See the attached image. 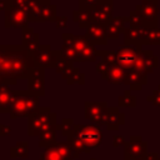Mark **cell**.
<instances>
[{"mask_svg":"<svg viewBox=\"0 0 160 160\" xmlns=\"http://www.w3.org/2000/svg\"><path fill=\"white\" fill-rule=\"evenodd\" d=\"M32 55L20 45H0V75L8 85H15L19 79H29L35 69Z\"/></svg>","mask_w":160,"mask_h":160,"instance_id":"1","label":"cell"},{"mask_svg":"<svg viewBox=\"0 0 160 160\" xmlns=\"http://www.w3.org/2000/svg\"><path fill=\"white\" fill-rule=\"evenodd\" d=\"M142 46L124 45L116 50V64L125 71L142 72Z\"/></svg>","mask_w":160,"mask_h":160,"instance_id":"2","label":"cell"},{"mask_svg":"<svg viewBox=\"0 0 160 160\" xmlns=\"http://www.w3.org/2000/svg\"><path fill=\"white\" fill-rule=\"evenodd\" d=\"M54 125H58L56 114L52 112L50 108L42 106L39 109L38 112L28 118V134L31 136H39L42 131L48 130Z\"/></svg>","mask_w":160,"mask_h":160,"instance_id":"3","label":"cell"},{"mask_svg":"<svg viewBox=\"0 0 160 160\" xmlns=\"http://www.w3.org/2000/svg\"><path fill=\"white\" fill-rule=\"evenodd\" d=\"M72 136H75L78 140H80L82 142V145L90 150H91V148L100 146L101 140H102V132L100 130V126L94 125V124H90V125L75 124Z\"/></svg>","mask_w":160,"mask_h":160,"instance_id":"4","label":"cell"},{"mask_svg":"<svg viewBox=\"0 0 160 160\" xmlns=\"http://www.w3.org/2000/svg\"><path fill=\"white\" fill-rule=\"evenodd\" d=\"M76 158H79V152L72 149L69 141H55L45 149L39 160H74Z\"/></svg>","mask_w":160,"mask_h":160,"instance_id":"5","label":"cell"},{"mask_svg":"<svg viewBox=\"0 0 160 160\" xmlns=\"http://www.w3.org/2000/svg\"><path fill=\"white\" fill-rule=\"evenodd\" d=\"M108 109L109 106L106 101H85L84 116L85 119L90 120L94 125H106Z\"/></svg>","mask_w":160,"mask_h":160,"instance_id":"6","label":"cell"},{"mask_svg":"<svg viewBox=\"0 0 160 160\" xmlns=\"http://www.w3.org/2000/svg\"><path fill=\"white\" fill-rule=\"evenodd\" d=\"M135 9L142 15L145 26L159 28V0H141Z\"/></svg>","mask_w":160,"mask_h":160,"instance_id":"7","label":"cell"},{"mask_svg":"<svg viewBox=\"0 0 160 160\" xmlns=\"http://www.w3.org/2000/svg\"><path fill=\"white\" fill-rule=\"evenodd\" d=\"M148 154V142L142 140L140 135L130 136L129 141L124 145V160L142 159Z\"/></svg>","mask_w":160,"mask_h":160,"instance_id":"8","label":"cell"},{"mask_svg":"<svg viewBox=\"0 0 160 160\" xmlns=\"http://www.w3.org/2000/svg\"><path fill=\"white\" fill-rule=\"evenodd\" d=\"M32 59L36 66L40 68H54L59 59V50H52L49 44H41L39 49L32 54Z\"/></svg>","mask_w":160,"mask_h":160,"instance_id":"9","label":"cell"},{"mask_svg":"<svg viewBox=\"0 0 160 160\" xmlns=\"http://www.w3.org/2000/svg\"><path fill=\"white\" fill-rule=\"evenodd\" d=\"M30 16L26 11L10 6L6 11H4V25L5 28H16V29H24L29 26Z\"/></svg>","mask_w":160,"mask_h":160,"instance_id":"10","label":"cell"},{"mask_svg":"<svg viewBox=\"0 0 160 160\" xmlns=\"http://www.w3.org/2000/svg\"><path fill=\"white\" fill-rule=\"evenodd\" d=\"M56 18V5L51 4L50 0H40L36 10L30 15V22H55Z\"/></svg>","mask_w":160,"mask_h":160,"instance_id":"11","label":"cell"},{"mask_svg":"<svg viewBox=\"0 0 160 160\" xmlns=\"http://www.w3.org/2000/svg\"><path fill=\"white\" fill-rule=\"evenodd\" d=\"M114 1L112 0H101L92 9V22L106 26L110 20L114 18Z\"/></svg>","mask_w":160,"mask_h":160,"instance_id":"12","label":"cell"},{"mask_svg":"<svg viewBox=\"0 0 160 160\" xmlns=\"http://www.w3.org/2000/svg\"><path fill=\"white\" fill-rule=\"evenodd\" d=\"M28 91L38 98L45 95V69L35 66L28 79Z\"/></svg>","mask_w":160,"mask_h":160,"instance_id":"13","label":"cell"},{"mask_svg":"<svg viewBox=\"0 0 160 160\" xmlns=\"http://www.w3.org/2000/svg\"><path fill=\"white\" fill-rule=\"evenodd\" d=\"M74 36H75V34L62 32L61 34L62 42H61V48L59 50L60 55L70 62L76 61V49H75V44H74Z\"/></svg>","mask_w":160,"mask_h":160,"instance_id":"14","label":"cell"},{"mask_svg":"<svg viewBox=\"0 0 160 160\" xmlns=\"http://www.w3.org/2000/svg\"><path fill=\"white\" fill-rule=\"evenodd\" d=\"M85 36L94 44V45H106L108 44V35H106V28L104 25H99L92 22L86 28Z\"/></svg>","mask_w":160,"mask_h":160,"instance_id":"15","label":"cell"},{"mask_svg":"<svg viewBox=\"0 0 160 160\" xmlns=\"http://www.w3.org/2000/svg\"><path fill=\"white\" fill-rule=\"evenodd\" d=\"M39 34L34 31L32 28L26 26L24 29H21V45L32 55L40 46L39 42Z\"/></svg>","mask_w":160,"mask_h":160,"instance_id":"16","label":"cell"},{"mask_svg":"<svg viewBox=\"0 0 160 160\" xmlns=\"http://www.w3.org/2000/svg\"><path fill=\"white\" fill-rule=\"evenodd\" d=\"M26 96H28V90H15V99L14 104L10 111V118L11 119H18L22 116H28L26 111Z\"/></svg>","mask_w":160,"mask_h":160,"instance_id":"17","label":"cell"},{"mask_svg":"<svg viewBox=\"0 0 160 160\" xmlns=\"http://www.w3.org/2000/svg\"><path fill=\"white\" fill-rule=\"evenodd\" d=\"M126 22H129L128 16H114L110 20V22L105 26L108 39H118L120 34H124Z\"/></svg>","mask_w":160,"mask_h":160,"instance_id":"18","label":"cell"},{"mask_svg":"<svg viewBox=\"0 0 160 160\" xmlns=\"http://www.w3.org/2000/svg\"><path fill=\"white\" fill-rule=\"evenodd\" d=\"M15 99V90L10 89V85L4 84L0 86V112L10 114Z\"/></svg>","mask_w":160,"mask_h":160,"instance_id":"19","label":"cell"},{"mask_svg":"<svg viewBox=\"0 0 160 160\" xmlns=\"http://www.w3.org/2000/svg\"><path fill=\"white\" fill-rule=\"evenodd\" d=\"M124 84L130 88V90L140 91L144 85L148 84V75L139 71H125Z\"/></svg>","mask_w":160,"mask_h":160,"instance_id":"20","label":"cell"},{"mask_svg":"<svg viewBox=\"0 0 160 160\" xmlns=\"http://www.w3.org/2000/svg\"><path fill=\"white\" fill-rule=\"evenodd\" d=\"M125 122V114L119 110V106H109L106 118V129L110 131L119 130L120 125Z\"/></svg>","mask_w":160,"mask_h":160,"instance_id":"21","label":"cell"},{"mask_svg":"<svg viewBox=\"0 0 160 160\" xmlns=\"http://www.w3.org/2000/svg\"><path fill=\"white\" fill-rule=\"evenodd\" d=\"M140 45H160V28L141 26Z\"/></svg>","mask_w":160,"mask_h":160,"instance_id":"22","label":"cell"},{"mask_svg":"<svg viewBox=\"0 0 160 160\" xmlns=\"http://www.w3.org/2000/svg\"><path fill=\"white\" fill-rule=\"evenodd\" d=\"M101 78L104 80H106L108 82L114 84V85L124 84V80H125V70L122 68H120L119 65H112V66H110L101 75Z\"/></svg>","mask_w":160,"mask_h":160,"instance_id":"23","label":"cell"},{"mask_svg":"<svg viewBox=\"0 0 160 160\" xmlns=\"http://www.w3.org/2000/svg\"><path fill=\"white\" fill-rule=\"evenodd\" d=\"M72 21L79 25V28L86 29L89 25L92 24V10L79 8V10L72 11Z\"/></svg>","mask_w":160,"mask_h":160,"instance_id":"24","label":"cell"},{"mask_svg":"<svg viewBox=\"0 0 160 160\" xmlns=\"http://www.w3.org/2000/svg\"><path fill=\"white\" fill-rule=\"evenodd\" d=\"M159 68V56L155 55L151 50H144L142 51V72L149 75L154 72Z\"/></svg>","mask_w":160,"mask_h":160,"instance_id":"25","label":"cell"},{"mask_svg":"<svg viewBox=\"0 0 160 160\" xmlns=\"http://www.w3.org/2000/svg\"><path fill=\"white\" fill-rule=\"evenodd\" d=\"M98 51L96 45H94L91 41L76 54V61L78 62H95L98 59Z\"/></svg>","mask_w":160,"mask_h":160,"instance_id":"26","label":"cell"},{"mask_svg":"<svg viewBox=\"0 0 160 160\" xmlns=\"http://www.w3.org/2000/svg\"><path fill=\"white\" fill-rule=\"evenodd\" d=\"M140 28H132V26H128L124 30V42L125 45H140Z\"/></svg>","mask_w":160,"mask_h":160,"instance_id":"27","label":"cell"},{"mask_svg":"<svg viewBox=\"0 0 160 160\" xmlns=\"http://www.w3.org/2000/svg\"><path fill=\"white\" fill-rule=\"evenodd\" d=\"M56 130H58V125H54V126L49 128L48 130L42 131L39 135V146L46 149L48 146L52 145L56 139Z\"/></svg>","mask_w":160,"mask_h":160,"instance_id":"28","label":"cell"},{"mask_svg":"<svg viewBox=\"0 0 160 160\" xmlns=\"http://www.w3.org/2000/svg\"><path fill=\"white\" fill-rule=\"evenodd\" d=\"M28 141H18L15 146H12L10 149V156L12 159L16 158H22L26 159L28 158Z\"/></svg>","mask_w":160,"mask_h":160,"instance_id":"29","label":"cell"},{"mask_svg":"<svg viewBox=\"0 0 160 160\" xmlns=\"http://www.w3.org/2000/svg\"><path fill=\"white\" fill-rule=\"evenodd\" d=\"M118 106L119 108H135L136 106V98L131 95V90H126L122 95L118 98Z\"/></svg>","mask_w":160,"mask_h":160,"instance_id":"30","label":"cell"},{"mask_svg":"<svg viewBox=\"0 0 160 160\" xmlns=\"http://www.w3.org/2000/svg\"><path fill=\"white\" fill-rule=\"evenodd\" d=\"M66 82L69 85H74V84L84 85L85 84V74L81 72L80 69H78L76 66H74V69L70 71V74L66 78Z\"/></svg>","mask_w":160,"mask_h":160,"instance_id":"31","label":"cell"},{"mask_svg":"<svg viewBox=\"0 0 160 160\" xmlns=\"http://www.w3.org/2000/svg\"><path fill=\"white\" fill-rule=\"evenodd\" d=\"M41 106L39 105V98L30 94L28 91V96H26V111H28V118H30L31 115H34L35 112L39 111Z\"/></svg>","mask_w":160,"mask_h":160,"instance_id":"32","label":"cell"},{"mask_svg":"<svg viewBox=\"0 0 160 160\" xmlns=\"http://www.w3.org/2000/svg\"><path fill=\"white\" fill-rule=\"evenodd\" d=\"M74 126H75L74 120H72V119H68V118H65V119L61 120L60 125H58V130H60L61 134L65 135V136L68 138V136H70V135L74 134Z\"/></svg>","mask_w":160,"mask_h":160,"instance_id":"33","label":"cell"},{"mask_svg":"<svg viewBox=\"0 0 160 160\" xmlns=\"http://www.w3.org/2000/svg\"><path fill=\"white\" fill-rule=\"evenodd\" d=\"M128 18H129V24H130V26H132V28H141V26H144L142 15H141L140 11H138L136 9H135V10H131L130 14L128 15Z\"/></svg>","mask_w":160,"mask_h":160,"instance_id":"34","label":"cell"},{"mask_svg":"<svg viewBox=\"0 0 160 160\" xmlns=\"http://www.w3.org/2000/svg\"><path fill=\"white\" fill-rule=\"evenodd\" d=\"M72 66H74V62L68 61V60L64 59V58L60 55V52H59V59H58V62H56V65H55V71L61 75L62 72H65L66 70H69V69L72 68Z\"/></svg>","mask_w":160,"mask_h":160,"instance_id":"35","label":"cell"},{"mask_svg":"<svg viewBox=\"0 0 160 160\" xmlns=\"http://www.w3.org/2000/svg\"><path fill=\"white\" fill-rule=\"evenodd\" d=\"M98 56L101 58L102 61H105L108 65H118L116 64V51H98Z\"/></svg>","mask_w":160,"mask_h":160,"instance_id":"36","label":"cell"},{"mask_svg":"<svg viewBox=\"0 0 160 160\" xmlns=\"http://www.w3.org/2000/svg\"><path fill=\"white\" fill-rule=\"evenodd\" d=\"M146 100H148L149 102H151L152 105L160 108V85H158L156 90H154L152 94L146 98Z\"/></svg>","mask_w":160,"mask_h":160,"instance_id":"37","label":"cell"},{"mask_svg":"<svg viewBox=\"0 0 160 160\" xmlns=\"http://www.w3.org/2000/svg\"><path fill=\"white\" fill-rule=\"evenodd\" d=\"M11 1V5L15 6V8H19L24 11H29V4H30V0H10Z\"/></svg>","mask_w":160,"mask_h":160,"instance_id":"38","label":"cell"},{"mask_svg":"<svg viewBox=\"0 0 160 160\" xmlns=\"http://www.w3.org/2000/svg\"><path fill=\"white\" fill-rule=\"evenodd\" d=\"M101 0H79V6L84 9H94Z\"/></svg>","mask_w":160,"mask_h":160,"instance_id":"39","label":"cell"},{"mask_svg":"<svg viewBox=\"0 0 160 160\" xmlns=\"http://www.w3.org/2000/svg\"><path fill=\"white\" fill-rule=\"evenodd\" d=\"M110 68V65H108L105 61H102V60H100V61H98L96 62V66H95V70H96V72L98 74H100V75H102L108 69Z\"/></svg>","mask_w":160,"mask_h":160,"instance_id":"40","label":"cell"},{"mask_svg":"<svg viewBox=\"0 0 160 160\" xmlns=\"http://www.w3.org/2000/svg\"><path fill=\"white\" fill-rule=\"evenodd\" d=\"M55 24H56V28H58V29H65V28L68 26V16H66V15L58 16Z\"/></svg>","mask_w":160,"mask_h":160,"instance_id":"41","label":"cell"},{"mask_svg":"<svg viewBox=\"0 0 160 160\" xmlns=\"http://www.w3.org/2000/svg\"><path fill=\"white\" fill-rule=\"evenodd\" d=\"M125 138L121 135H114L112 136V146L114 148H119L121 145H125Z\"/></svg>","mask_w":160,"mask_h":160,"instance_id":"42","label":"cell"},{"mask_svg":"<svg viewBox=\"0 0 160 160\" xmlns=\"http://www.w3.org/2000/svg\"><path fill=\"white\" fill-rule=\"evenodd\" d=\"M11 134V128L5 124H0V136H9Z\"/></svg>","mask_w":160,"mask_h":160,"instance_id":"43","label":"cell"},{"mask_svg":"<svg viewBox=\"0 0 160 160\" xmlns=\"http://www.w3.org/2000/svg\"><path fill=\"white\" fill-rule=\"evenodd\" d=\"M11 6L10 0H0V11H6Z\"/></svg>","mask_w":160,"mask_h":160,"instance_id":"44","label":"cell"},{"mask_svg":"<svg viewBox=\"0 0 160 160\" xmlns=\"http://www.w3.org/2000/svg\"><path fill=\"white\" fill-rule=\"evenodd\" d=\"M142 160H160V156L158 152H148Z\"/></svg>","mask_w":160,"mask_h":160,"instance_id":"45","label":"cell"},{"mask_svg":"<svg viewBox=\"0 0 160 160\" xmlns=\"http://www.w3.org/2000/svg\"><path fill=\"white\" fill-rule=\"evenodd\" d=\"M4 84H6V81H5V80H4V78L0 75V86H1V85H4Z\"/></svg>","mask_w":160,"mask_h":160,"instance_id":"46","label":"cell"},{"mask_svg":"<svg viewBox=\"0 0 160 160\" xmlns=\"http://www.w3.org/2000/svg\"><path fill=\"white\" fill-rule=\"evenodd\" d=\"M142 159H144V158H142ZM142 159H136V160H142Z\"/></svg>","mask_w":160,"mask_h":160,"instance_id":"47","label":"cell"},{"mask_svg":"<svg viewBox=\"0 0 160 160\" xmlns=\"http://www.w3.org/2000/svg\"><path fill=\"white\" fill-rule=\"evenodd\" d=\"M91 160H96V159H95V158H92V159H91Z\"/></svg>","mask_w":160,"mask_h":160,"instance_id":"48","label":"cell"},{"mask_svg":"<svg viewBox=\"0 0 160 160\" xmlns=\"http://www.w3.org/2000/svg\"><path fill=\"white\" fill-rule=\"evenodd\" d=\"M42 1H48V0H42Z\"/></svg>","mask_w":160,"mask_h":160,"instance_id":"49","label":"cell"}]
</instances>
